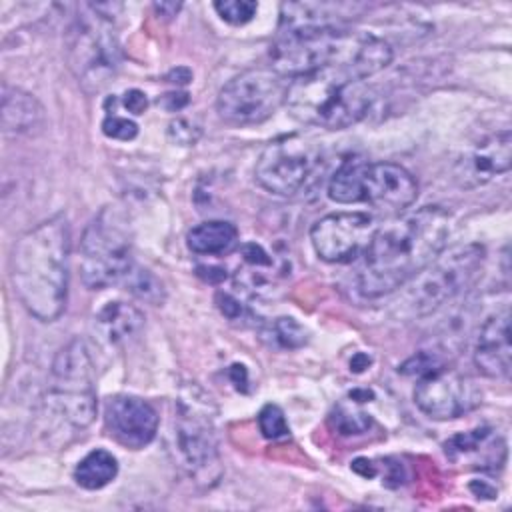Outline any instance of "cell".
<instances>
[{
  "mask_svg": "<svg viewBox=\"0 0 512 512\" xmlns=\"http://www.w3.org/2000/svg\"><path fill=\"white\" fill-rule=\"evenodd\" d=\"M102 132H104L108 138L128 142V140L136 138V134H138V124H136L134 120H130V118L110 114V116H106L104 122H102Z\"/></svg>",
  "mask_w": 512,
  "mask_h": 512,
  "instance_id": "f1b7e54d",
  "label": "cell"
},
{
  "mask_svg": "<svg viewBox=\"0 0 512 512\" xmlns=\"http://www.w3.org/2000/svg\"><path fill=\"white\" fill-rule=\"evenodd\" d=\"M510 354V314L504 306L480 326L474 346V364L488 378H508Z\"/></svg>",
  "mask_w": 512,
  "mask_h": 512,
  "instance_id": "e0dca14e",
  "label": "cell"
},
{
  "mask_svg": "<svg viewBox=\"0 0 512 512\" xmlns=\"http://www.w3.org/2000/svg\"><path fill=\"white\" fill-rule=\"evenodd\" d=\"M290 80L272 66L250 68L230 78L218 92L216 110L234 126H250L268 120L284 102Z\"/></svg>",
  "mask_w": 512,
  "mask_h": 512,
  "instance_id": "30bf717a",
  "label": "cell"
},
{
  "mask_svg": "<svg viewBox=\"0 0 512 512\" xmlns=\"http://www.w3.org/2000/svg\"><path fill=\"white\" fill-rule=\"evenodd\" d=\"M132 232L118 206H104L80 240V276L90 290L118 284L132 272Z\"/></svg>",
  "mask_w": 512,
  "mask_h": 512,
  "instance_id": "5b68a950",
  "label": "cell"
},
{
  "mask_svg": "<svg viewBox=\"0 0 512 512\" xmlns=\"http://www.w3.org/2000/svg\"><path fill=\"white\" fill-rule=\"evenodd\" d=\"M316 164L314 146L300 134H284L266 144L256 160V182L278 196L296 194Z\"/></svg>",
  "mask_w": 512,
  "mask_h": 512,
  "instance_id": "8fae6325",
  "label": "cell"
},
{
  "mask_svg": "<svg viewBox=\"0 0 512 512\" xmlns=\"http://www.w3.org/2000/svg\"><path fill=\"white\" fill-rule=\"evenodd\" d=\"M448 236L450 216L440 206H424L384 224L364 252L358 290L378 298L402 288L446 248Z\"/></svg>",
  "mask_w": 512,
  "mask_h": 512,
  "instance_id": "6da1fadb",
  "label": "cell"
},
{
  "mask_svg": "<svg viewBox=\"0 0 512 512\" xmlns=\"http://www.w3.org/2000/svg\"><path fill=\"white\" fill-rule=\"evenodd\" d=\"M368 162L362 158H346L328 182V196L338 204L364 202V172Z\"/></svg>",
  "mask_w": 512,
  "mask_h": 512,
  "instance_id": "7402d4cb",
  "label": "cell"
},
{
  "mask_svg": "<svg viewBox=\"0 0 512 512\" xmlns=\"http://www.w3.org/2000/svg\"><path fill=\"white\" fill-rule=\"evenodd\" d=\"M214 10L224 22L240 26L256 16L258 4L252 0H218L214 2Z\"/></svg>",
  "mask_w": 512,
  "mask_h": 512,
  "instance_id": "484cf974",
  "label": "cell"
},
{
  "mask_svg": "<svg viewBox=\"0 0 512 512\" xmlns=\"http://www.w3.org/2000/svg\"><path fill=\"white\" fill-rule=\"evenodd\" d=\"M174 442L180 466L202 486H212L222 474L210 398L198 388H190L176 400Z\"/></svg>",
  "mask_w": 512,
  "mask_h": 512,
  "instance_id": "8992f818",
  "label": "cell"
},
{
  "mask_svg": "<svg viewBox=\"0 0 512 512\" xmlns=\"http://www.w3.org/2000/svg\"><path fill=\"white\" fill-rule=\"evenodd\" d=\"M142 326L144 314L136 306L122 300L104 304L94 318V330L108 344L124 342L126 338L140 332Z\"/></svg>",
  "mask_w": 512,
  "mask_h": 512,
  "instance_id": "d6986e66",
  "label": "cell"
},
{
  "mask_svg": "<svg viewBox=\"0 0 512 512\" xmlns=\"http://www.w3.org/2000/svg\"><path fill=\"white\" fill-rule=\"evenodd\" d=\"M70 226L56 214L26 230L10 256V280L22 306L38 320H56L68 300Z\"/></svg>",
  "mask_w": 512,
  "mask_h": 512,
  "instance_id": "3957f363",
  "label": "cell"
},
{
  "mask_svg": "<svg viewBox=\"0 0 512 512\" xmlns=\"http://www.w3.org/2000/svg\"><path fill=\"white\" fill-rule=\"evenodd\" d=\"M270 58L272 68L288 80L320 68H336L364 80L390 64L392 48L370 32L346 26L292 28L280 30Z\"/></svg>",
  "mask_w": 512,
  "mask_h": 512,
  "instance_id": "7a4b0ae2",
  "label": "cell"
},
{
  "mask_svg": "<svg viewBox=\"0 0 512 512\" xmlns=\"http://www.w3.org/2000/svg\"><path fill=\"white\" fill-rule=\"evenodd\" d=\"M158 102L168 112H176V110H180V108H184L188 104V94L186 92H170V94H164Z\"/></svg>",
  "mask_w": 512,
  "mask_h": 512,
  "instance_id": "d6a6232c",
  "label": "cell"
},
{
  "mask_svg": "<svg viewBox=\"0 0 512 512\" xmlns=\"http://www.w3.org/2000/svg\"><path fill=\"white\" fill-rule=\"evenodd\" d=\"M126 278H130V290L138 298L152 302V304H160L164 300V288L150 272H146V270L134 272V268H132V272Z\"/></svg>",
  "mask_w": 512,
  "mask_h": 512,
  "instance_id": "83f0119b",
  "label": "cell"
},
{
  "mask_svg": "<svg viewBox=\"0 0 512 512\" xmlns=\"http://www.w3.org/2000/svg\"><path fill=\"white\" fill-rule=\"evenodd\" d=\"M372 100V88L364 80L336 68H320L292 78L284 104L302 124L344 130L368 114Z\"/></svg>",
  "mask_w": 512,
  "mask_h": 512,
  "instance_id": "277c9868",
  "label": "cell"
},
{
  "mask_svg": "<svg viewBox=\"0 0 512 512\" xmlns=\"http://www.w3.org/2000/svg\"><path fill=\"white\" fill-rule=\"evenodd\" d=\"M270 338L280 348H300L306 342V330L294 318H276L270 326Z\"/></svg>",
  "mask_w": 512,
  "mask_h": 512,
  "instance_id": "d4e9b609",
  "label": "cell"
},
{
  "mask_svg": "<svg viewBox=\"0 0 512 512\" xmlns=\"http://www.w3.org/2000/svg\"><path fill=\"white\" fill-rule=\"evenodd\" d=\"M352 470L358 472V474L364 476V478L376 476V466H374V462L368 460V458H356V460L352 462Z\"/></svg>",
  "mask_w": 512,
  "mask_h": 512,
  "instance_id": "836d02e7",
  "label": "cell"
},
{
  "mask_svg": "<svg viewBox=\"0 0 512 512\" xmlns=\"http://www.w3.org/2000/svg\"><path fill=\"white\" fill-rule=\"evenodd\" d=\"M484 246L472 242L440 252L420 274L412 278L406 304L412 314L426 316L458 294L466 292L484 264Z\"/></svg>",
  "mask_w": 512,
  "mask_h": 512,
  "instance_id": "ba28073f",
  "label": "cell"
},
{
  "mask_svg": "<svg viewBox=\"0 0 512 512\" xmlns=\"http://www.w3.org/2000/svg\"><path fill=\"white\" fill-rule=\"evenodd\" d=\"M122 104H124V108H126L128 112H132V114L138 116V114H144V112H146V108H148V98H146V94H144L142 90L132 88V90H128V92L124 94Z\"/></svg>",
  "mask_w": 512,
  "mask_h": 512,
  "instance_id": "4dcf8cb0",
  "label": "cell"
},
{
  "mask_svg": "<svg viewBox=\"0 0 512 512\" xmlns=\"http://www.w3.org/2000/svg\"><path fill=\"white\" fill-rule=\"evenodd\" d=\"M48 400L72 426L86 428L96 416L94 366L88 348L74 338L54 358L50 370Z\"/></svg>",
  "mask_w": 512,
  "mask_h": 512,
  "instance_id": "9c48e42d",
  "label": "cell"
},
{
  "mask_svg": "<svg viewBox=\"0 0 512 512\" xmlns=\"http://www.w3.org/2000/svg\"><path fill=\"white\" fill-rule=\"evenodd\" d=\"M444 450L452 460L472 456L474 466L482 468V470L500 468L506 460L504 440L488 428H478V430H470L464 434H456L444 444Z\"/></svg>",
  "mask_w": 512,
  "mask_h": 512,
  "instance_id": "ac0fdd59",
  "label": "cell"
},
{
  "mask_svg": "<svg viewBox=\"0 0 512 512\" xmlns=\"http://www.w3.org/2000/svg\"><path fill=\"white\" fill-rule=\"evenodd\" d=\"M414 402L432 420H454L480 404V390L468 376L440 364L418 376Z\"/></svg>",
  "mask_w": 512,
  "mask_h": 512,
  "instance_id": "7c38bea8",
  "label": "cell"
},
{
  "mask_svg": "<svg viewBox=\"0 0 512 512\" xmlns=\"http://www.w3.org/2000/svg\"><path fill=\"white\" fill-rule=\"evenodd\" d=\"M92 14H82L68 30V68L86 92L102 90L120 70L122 50L110 20L88 6Z\"/></svg>",
  "mask_w": 512,
  "mask_h": 512,
  "instance_id": "52a82bcc",
  "label": "cell"
},
{
  "mask_svg": "<svg viewBox=\"0 0 512 512\" xmlns=\"http://www.w3.org/2000/svg\"><path fill=\"white\" fill-rule=\"evenodd\" d=\"M512 166V138L510 132H498L480 140L466 152L454 168V178L462 188H476Z\"/></svg>",
  "mask_w": 512,
  "mask_h": 512,
  "instance_id": "2e32d148",
  "label": "cell"
},
{
  "mask_svg": "<svg viewBox=\"0 0 512 512\" xmlns=\"http://www.w3.org/2000/svg\"><path fill=\"white\" fill-rule=\"evenodd\" d=\"M118 474V460L108 450L88 452L74 468V480L86 490H100Z\"/></svg>",
  "mask_w": 512,
  "mask_h": 512,
  "instance_id": "603a6c76",
  "label": "cell"
},
{
  "mask_svg": "<svg viewBox=\"0 0 512 512\" xmlns=\"http://www.w3.org/2000/svg\"><path fill=\"white\" fill-rule=\"evenodd\" d=\"M238 242V230L234 224L226 220H208L194 226L188 236L186 244L194 254L202 256H218L230 252Z\"/></svg>",
  "mask_w": 512,
  "mask_h": 512,
  "instance_id": "44dd1931",
  "label": "cell"
},
{
  "mask_svg": "<svg viewBox=\"0 0 512 512\" xmlns=\"http://www.w3.org/2000/svg\"><path fill=\"white\" fill-rule=\"evenodd\" d=\"M216 302H218V308L222 310V314H224L226 318H230V320H236V318H238V316H242V312H244L242 304H240L236 298H232L230 294L218 292Z\"/></svg>",
  "mask_w": 512,
  "mask_h": 512,
  "instance_id": "1f68e13d",
  "label": "cell"
},
{
  "mask_svg": "<svg viewBox=\"0 0 512 512\" xmlns=\"http://www.w3.org/2000/svg\"><path fill=\"white\" fill-rule=\"evenodd\" d=\"M258 428H260L262 436L270 438V440L282 438V436H286L290 432L286 416H284L282 408L276 406V404H266L258 412Z\"/></svg>",
  "mask_w": 512,
  "mask_h": 512,
  "instance_id": "4316f807",
  "label": "cell"
},
{
  "mask_svg": "<svg viewBox=\"0 0 512 512\" xmlns=\"http://www.w3.org/2000/svg\"><path fill=\"white\" fill-rule=\"evenodd\" d=\"M418 196L416 178L394 162H368L364 172V202L382 212H404Z\"/></svg>",
  "mask_w": 512,
  "mask_h": 512,
  "instance_id": "9a60e30c",
  "label": "cell"
},
{
  "mask_svg": "<svg viewBox=\"0 0 512 512\" xmlns=\"http://www.w3.org/2000/svg\"><path fill=\"white\" fill-rule=\"evenodd\" d=\"M374 220L366 212H332L314 222V252L330 264H346L366 252L374 236Z\"/></svg>",
  "mask_w": 512,
  "mask_h": 512,
  "instance_id": "4fadbf2b",
  "label": "cell"
},
{
  "mask_svg": "<svg viewBox=\"0 0 512 512\" xmlns=\"http://www.w3.org/2000/svg\"><path fill=\"white\" fill-rule=\"evenodd\" d=\"M108 434L122 446L140 450L150 444L158 430L156 410L138 396L118 394L108 398L104 408Z\"/></svg>",
  "mask_w": 512,
  "mask_h": 512,
  "instance_id": "5bb4252c",
  "label": "cell"
},
{
  "mask_svg": "<svg viewBox=\"0 0 512 512\" xmlns=\"http://www.w3.org/2000/svg\"><path fill=\"white\" fill-rule=\"evenodd\" d=\"M330 422L338 434L356 436L370 428L372 418H370V414H366L362 410L348 408V406H336L334 414L330 416Z\"/></svg>",
  "mask_w": 512,
  "mask_h": 512,
  "instance_id": "cb8c5ba5",
  "label": "cell"
},
{
  "mask_svg": "<svg viewBox=\"0 0 512 512\" xmlns=\"http://www.w3.org/2000/svg\"><path fill=\"white\" fill-rule=\"evenodd\" d=\"M168 134L172 136V140H174V142L184 144V146L194 144V142H196V138H198V134H194V126H192V124H188V122H186V120H182V118L170 124Z\"/></svg>",
  "mask_w": 512,
  "mask_h": 512,
  "instance_id": "f546056e",
  "label": "cell"
},
{
  "mask_svg": "<svg viewBox=\"0 0 512 512\" xmlns=\"http://www.w3.org/2000/svg\"><path fill=\"white\" fill-rule=\"evenodd\" d=\"M44 120V110L40 102L20 90V88H2V128L4 132L24 134L38 128Z\"/></svg>",
  "mask_w": 512,
  "mask_h": 512,
  "instance_id": "ffe728a7",
  "label": "cell"
}]
</instances>
